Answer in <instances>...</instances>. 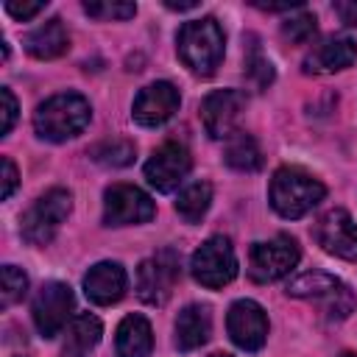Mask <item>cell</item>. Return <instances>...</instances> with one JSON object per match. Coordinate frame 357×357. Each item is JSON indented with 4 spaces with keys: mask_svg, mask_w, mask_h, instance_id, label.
I'll return each mask as SVG.
<instances>
[{
    "mask_svg": "<svg viewBox=\"0 0 357 357\" xmlns=\"http://www.w3.org/2000/svg\"><path fill=\"white\" fill-rule=\"evenodd\" d=\"M223 28L212 20V17H201V20H190L178 28L176 33V47H178V59L184 61V67L201 78L212 75L220 61H223Z\"/></svg>",
    "mask_w": 357,
    "mask_h": 357,
    "instance_id": "1",
    "label": "cell"
},
{
    "mask_svg": "<svg viewBox=\"0 0 357 357\" xmlns=\"http://www.w3.org/2000/svg\"><path fill=\"white\" fill-rule=\"evenodd\" d=\"M92 109L89 100L78 92H59L36 106L33 112V128L47 142H64L75 134H81L89 126Z\"/></svg>",
    "mask_w": 357,
    "mask_h": 357,
    "instance_id": "2",
    "label": "cell"
},
{
    "mask_svg": "<svg viewBox=\"0 0 357 357\" xmlns=\"http://www.w3.org/2000/svg\"><path fill=\"white\" fill-rule=\"evenodd\" d=\"M324 195H326V187L301 167H279L268 190L271 206L282 218H290V220L304 218L312 206L324 201Z\"/></svg>",
    "mask_w": 357,
    "mask_h": 357,
    "instance_id": "3",
    "label": "cell"
},
{
    "mask_svg": "<svg viewBox=\"0 0 357 357\" xmlns=\"http://www.w3.org/2000/svg\"><path fill=\"white\" fill-rule=\"evenodd\" d=\"M287 296L321 301L329 321H343V318H349L351 310H354V304H357L351 287H349L346 282H340L337 276L324 273V271H307V273L296 276V279L287 284Z\"/></svg>",
    "mask_w": 357,
    "mask_h": 357,
    "instance_id": "4",
    "label": "cell"
},
{
    "mask_svg": "<svg viewBox=\"0 0 357 357\" xmlns=\"http://www.w3.org/2000/svg\"><path fill=\"white\" fill-rule=\"evenodd\" d=\"M70 209H73V195L67 190H61V187L47 190L22 215V226H20L22 237L31 245H47L53 240V234L59 231V226L67 220Z\"/></svg>",
    "mask_w": 357,
    "mask_h": 357,
    "instance_id": "5",
    "label": "cell"
},
{
    "mask_svg": "<svg viewBox=\"0 0 357 357\" xmlns=\"http://www.w3.org/2000/svg\"><path fill=\"white\" fill-rule=\"evenodd\" d=\"M298 257H301L298 243L287 234H276L273 240L254 243L248 254V276L259 284L276 282L298 265Z\"/></svg>",
    "mask_w": 357,
    "mask_h": 357,
    "instance_id": "6",
    "label": "cell"
},
{
    "mask_svg": "<svg viewBox=\"0 0 357 357\" xmlns=\"http://www.w3.org/2000/svg\"><path fill=\"white\" fill-rule=\"evenodd\" d=\"M190 271L195 276L198 284L204 287H223L237 276V254L231 248L229 237H209L206 243H201L190 259Z\"/></svg>",
    "mask_w": 357,
    "mask_h": 357,
    "instance_id": "7",
    "label": "cell"
},
{
    "mask_svg": "<svg viewBox=\"0 0 357 357\" xmlns=\"http://www.w3.org/2000/svg\"><path fill=\"white\" fill-rule=\"evenodd\" d=\"M178 279V254L173 248H162L153 257L142 259L137 268V296L145 304L162 307Z\"/></svg>",
    "mask_w": 357,
    "mask_h": 357,
    "instance_id": "8",
    "label": "cell"
},
{
    "mask_svg": "<svg viewBox=\"0 0 357 357\" xmlns=\"http://www.w3.org/2000/svg\"><path fill=\"white\" fill-rule=\"evenodd\" d=\"M73 307H75V298H73L70 284L45 282L39 287V293L33 296V304H31V315H33V324H36L39 335L42 337H56L59 332H64L67 321L73 315Z\"/></svg>",
    "mask_w": 357,
    "mask_h": 357,
    "instance_id": "9",
    "label": "cell"
},
{
    "mask_svg": "<svg viewBox=\"0 0 357 357\" xmlns=\"http://www.w3.org/2000/svg\"><path fill=\"white\" fill-rule=\"evenodd\" d=\"M156 215V206L148 192L134 184H112L103 195V223L106 226H131L148 223Z\"/></svg>",
    "mask_w": 357,
    "mask_h": 357,
    "instance_id": "10",
    "label": "cell"
},
{
    "mask_svg": "<svg viewBox=\"0 0 357 357\" xmlns=\"http://www.w3.org/2000/svg\"><path fill=\"white\" fill-rule=\"evenodd\" d=\"M226 329H229V337L234 340L237 349L259 351L265 346V340H268V315L257 301L240 298V301H234L229 307Z\"/></svg>",
    "mask_w": 357,
    "mask_h": 357,
    "instance_id": "11",
    "label": "cell"
},
{
    "mask_svg": "<svg viewBox=\"0 0 357 357\" xmlns=\"http://www.w3.org/2000/svg\"><path fill=\"white\" fill-rule=\"evenodd\" d=\"M245 109V95L240 89H215L201 100V123L212 139H229Z\"/></svg>",
    "mask_w": 357,
    "mask_h": 357,
    "instance_id": "12",
    "label": "cell"
},
{
    "mask_svg": "<svg viewBox=\"0 0 357 357\" xmlns=\"http://www.w3.org/2000/svg\"><path fill=\"white\" fill-rule=\"evenodd\" d=\"M192 159L181 142H165L145 162V178L156 192H173L190 173Z\"/></svg>",
    "mask_w": 357,
    "mask_h": 357,
    "instance_id": "13",
    "label": "cell"
},
{
    "mask_svg": "<svg viewBox=\"0 0 357 357\" xmlns=\"http://www.w3.org/2000/svg\"><path fill=\"white\" fill-rule=\"evenodd\" d=\"M178 103H181V95L170 81H153L137 92L131 117L145 128H156L178 112Z\"/></svg>",
    "mask_w": 357,
    "mask_h": 357,
    "instance_id": "14",
    "label": "cell"
},
{
    "mask_svg": "<svg viewBox=\"0 0 357 357\" xmlns=\"http://www.w3.org/2000/svg\"><path fill=\"white\" fill-rule=\"evenodd\" d=\"M312 237L326 254H335L340 259H357V223L346 209H329L324 218H318Z\"/></svg>",
    "mask_w": 357,
    "mask_h": 357,
    "instance_id": "15",
    "label": "cell"
},
{
    "mask_svg": "<svg viewBox=\"0 0 357 357\" xmlns=\"http://www.w3.org/2000/svg\"><path fill=\"white\" fill-rule=\"evenodd\" d=\"M126 287H128V276H126L120 262H98L84 276L86 298L92 304H100V307L117 304L126 296Z\"/></svg>",
    "mask_w": 357,
    "mask_h": 357,
    "instance_id": "16",
    "label": "cell"
},
{
    "mask_svg": "<svg viewBox=\"0 0 357 357\" xmlns=\"http://www.w3.org/2000/svg\"><path fill=\"white\" fill-rule=\"evenodd\" d=\"M357 61V45L349 36H329L304 59V73H337Z\"/></svg>",
    "mask_w": 357,
    "mask_h": 357,
    "instance_id": "17",
    "label": "cell"
},
{
    "mask_svg": "<svg viewBox=\"0 0 357 357\" xmlns=\"http://www.w3.org/2000/svg\"><path fill=\"white\" fill-rule=\"evenodd\" d=\"M176 346L181 351H192L198 346H204L209 340V332H212V315H209V307L206 304H187L178 318H176Z\"/></svg>",
    "mask_w": 357,
    "mask_h": 357,
    "instance_id": "18",
    "label": "cell"
},
{
    "mask_svg": "<svg viewBox=\"0 0 357 357\" xmlns=\"http://www.w3.org/2000/svg\"><path fill=\"white\" fill-rule=\"evenodd\" d=\"M151 349H153V332H151L148 318L139 312L126 315L114 337L117 357H151Z\"/></svg>",
    "mask_w": 357,
    "mask_h": 357,
    "instance_id": "19",
    "label": "cell"
},
{
    "mask_svg": "<svg viewBox=\"0 0 357 357\" xmlns=\"http://www.w3.org/2000/svg\"><path fill=\"white\" fill-rule=\"evenodd\" d=\"M100 335H103V326L95 315L89 312L75 315L64 329V346H61L64 357H86L100 343Z\"/></svg>",
    "mask_w": 357,
    "mask_h": 357,
    "instance_id": "20",
    "label": "cell"
},
{
    "mask_svg": "<svg viewBox=\"0 0 357 357\" xmlns=\"http://www.w3.org/2000/svg\"><path fill=\"white\" fill-rule=\"evenodd\" d=\"M70 47V36L61 25V20H47L42 25H36L28 36H25V50L33 59H56Z\"/></svg>",
    "mask_w": 357,
    "mask_h": 357,
    "instance_id": "21",
    "label": "cell"
},
{
    "mask_svg": "<svg viewBox=\"0 0 357 357\" xmlns=\"http://www.w3.org/2000/svg\"><path fill=\"white\" fill-rule=\"evenodd\" d=\"M223 159L229 167L234 170H243V173H251L262 165V153H259V145L251 134L245 131H234L229 139H226V148H223Z\"/></svg>",
    "mask_w": 357,
    "mask_h": 357,
    "instance_id": "22",
    "label": "cell"
},
{
    "mask_svg": "<svg viewBox=\"0 0 357 357\" xmlns=\"http://www.w3.org/2000/svg\"><path fill=\"white\" fill-rule=\"evenodd\" d=\"M212 204V184L209 181H192L187 184L176 198V212L187 223H198Z\"/></svg>",
    "mask_w": 357,
    "mask_h": 357,
    "instance_id": "23",
    "label": "cell"
},
{
    "mask_svg": "<svg viewBox=\"0 0 357 357\" xmlns=\"http://www.w3.org/2000/svg\"><path fill=\"white\" fill-rule=\"evenodd\" d=\"M134 153H137V148L128 139H103L89 151V156L106 167H126L134 162Z\"/></svg>",
    "mask_w": 357,
    "mask_h": 357,
    "instance_id": "24",
    "label": "cell"
},
{
    "mask_svg": "<svg viewBox=\"0 0 357 357\" xmlns=\"http://www.w3.org/2000/svg\"><path fill=\"white\" fill-rule=\"evenodd\" d=\"M0 304L11 307L17 301H22V296L28 293V276L17 268V265H3L0 271Z\"/></svg>",
    "mask_w": 357,
    "mask_h": 357,
    "instance_id": "25",
    "label": "cell"
},
{
    "mask_svg": "<svg viewBox=\"0 0 357 357\" xmlns=\"http://www.w3.org/2000/svg\"><path fill=\"white\" fill-rule=\"evenodd\" d=\"M84 11L100 22H109V20H131L137 14V6L134 3H123V0H86L84 3Z\"/></svg>",
    "mask_w": 357,
    "mask_h": 357,
    "instance_id": "26",
    "label": "cell"
},
{
    "mask_svg": "<svg viewBox=\"0 0 357 357\" xmlns=\"http://www.w3.org/2000/svg\"><path fill=\"white\" fill-rule=\"evenodd\" d=\"M282 36H284L287 42H293V45L310 42V39L315 36V14L298 8V14H293V17H287V20L282 22Z\"/></svg>",
    "mask_w": 357,
    "mask_h": 357,
    "instance_id": "27",
    "label": "cell"
},
{
    "mask_svg": "<svg viewBox=\"0 0 357 357\" xmlns=\"http://www.w3.org/2000/svg\"><path fill=\"white\" fill-rule=\"evenodd\" d=\"M245 73H248V78L254 81L257 89H268V84L273 81V64H271L257 47H254L251 56L245 59Z\"/></svg>",
    "mask_w": 357,
    "mask_h": 357,
    "instance_id": "28",
    "label": "cell"
},
{
    "mask_svg": "<svg viewBox=\"0 0 357 357\" xmlns=\"http://www.w3.org/2000/svg\"><path fill=\"white\" fill-rule=\"evenodd\" d=\"M0 100H3V126H0V134L6 137L14 128V120H17V98L11 95L8 86H3L0 89Z\"/></svg>",
    "mask_w": 357,
    "mask_h": 357,
    "instance_id": "29",
    "label": "cell"
},
{
    "mask_svg": "<svg viewBox=\"0 0 357 357\" xmlns=\"http://www.w3.org/2000/svg\"><path fill=\"white\" fill-rule=\"evenodd\" d=\"M6 11L14 17V20H31V17H36L39 11H45V3L42 0H36V3H17V0H6Z\"/></svg>",
    "mask_w": 357,
    "mask_h": 357,
    "instance_id": "30",
    "label": "cell"
},
{
    "mask_svg": "<svg viewBox=\"0 0 357 357\" xmlns=\"http://www.w3.org/2000/svg\"><path fill=\"white\" fill-rule=\"evenodd\" d=\"M17 181H20L17 165L8 156H3V198H11V192L17 190Z\"/></svg>",
    "mask_w": 357,
    "mask_h": 357,
    "instance_id": "31",
    "label": "cell"
},
{
    "mask_svg": "<svg viewBox=\"0 0 357 357\" xmlns=\"http://www.w3.org/2000/svg\"><path fill=\"white\" fill-rule=\"evenodd\" d=\"M335 11L340 14V20L351 28H357V3H335Z\"/></svg>",
    "mask_w": 357,
    "mask_h": 357,
    "instance_id": "32",
    "label": "cell"
},
{
    "mask_svg": "<svg viewBox=\"0 0 357 357\" xmlns=\"http://www.w3.org/2000/svg\"><path fill=\"white\" fill-rule=\"evenodd\" d=\"M165 6H167V8H173V11H187V8H195L198 3H195V0H187V3H173V0H167Z\"/></svg>",
    "mask_w": 357,
    "mask_h": 357,
    "instance_id": "33",
    "label": "cell"
},
{
    "mask_svg": "<svg viewBox=\"0 0 357 357\" xmlns=\"http://www.w3.org/2000/svg\"><path fill=\"white\" fill-rule=\"evenodd\" d=\"M209 357H231V354H209Z\"/></svg>",
    "mask_w": 357,
    "mask_h": 357,
    "instance_id": "34",
    "label": "cell"
},
{
    "mask_svg": "<svg viewBox=\"0 0 357 357\" xmlns=\"http://www.w3.org/2000/svg\"><path fill=\"white\" fill-rule=\"evenodd\" d=\"M340 357H357V354H349V351H346V354H340Z\"/></svg>",
    "mask_w": 357,
    "mask_h": 357,
    "instance_id": "35",
    "label": "cell"
}]
</instances>
